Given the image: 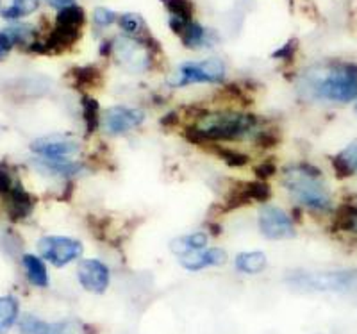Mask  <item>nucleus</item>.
Segmentation results:
<instances>
[{
	"label": "nucleus",
	"mask_w": 357,
	"mask_h": 334,
	"mask_svg": "<svg viewBox=\"0 0 357 334\" xmlns=\"http://www.w3.org/2000/svg\"><path fill=\"white\" fill-rule=\"evenodd\" d=\"M257 120L250 113L238 111H204L199 119L184 129V138L191 143L234 142L256 129Z\"/></svg>",
	"instance_id": "f03ea898"
},
{
	"label": "nucleus",
	"mask_w": 357,
	"mask_h": 334,
	"mask_svg": "<svg viewBox=\"0 0 357 334\" xmlns=\"http://www.w3.org/2000/svg\"><path fill=\"white\" fill-rule=\"evenodd\" d=\"M295 47L296 41L289 40L284 47H280V49H277L275 52H273V57H275V59H291V57L295 56Z\"/></svg>",
	"instance_id": "2f4dec72"
},
{
	"label": "nucleus",
	"mask_w": 357,
	"mask_h": 334,
	"mask_svg": "<svg viewBox=\"0 0 357 334\" xmlns=\"http://www.w3.org/2000/svg\"><path fill=\"white\" fill-rule=\"evenodd\" d=\"M259 229L268 240H286L295 234V224L280 208L264 206L259 211Z\"/></svg>",
	"instance_id": "9b49d317"
},
{
	"label": "nucleus",
	"mask_w": 357,
	"mask_h": 334,
	"mask_svg": "<svg viewBox=\"0 0 357 334\" xmlns=\"http://www.w3.org/2000/svg\"><path fill=\"white\" fill-rule=\"evenodd\" d=\"M227 261V254L222 249H207L188 252L184 256H178V263L186 270L199 272V270L207 268V266H218Z\"/></svg>",
	"instance_id": "2eb2a0df"
},
{
	"label": "nucleus",
	"mask_w": 357,
	"mask_h": 334,
	"mask_svg": "<svg viewBox=\"0 0 357 334\" xmlns=\"http://www.w3.org/2000/svg\"><path fill=\"white\" fill-rule=\"evenodd\" d=\"M86 22L84 9L81 6H66L59 9L52 31L47 34L45 40H36L29 47L27 52L45 54V56H56L72 49L81 38V29Z\"/></svg>",
	"instance_id": "20e7f679"
},
{
	"label": "nucleus",
	"mask_w": 357,
	"mask_h": 334,
	"mask_svg": "<svg viewBox=\"0 0 357 334\" xmlns=\"http://www.w3.org/2000/svg\"><path fill=\"white\" fill-rule=\"evenodd\" d=\"M13 47H15V40H13V36L8 33V31H2V33H0V61H4L6 57L9 56Z\"/></svg>",
	"instance_id": "c756f323"
},
{
	"label": "nucleus",
	"mask_w": 357,
	"mask_h": 334,
	"mask_svg": "<svg viewBox=\"0 0 357 334\" xmlns=\"http://www.w3.org/2000/svg\"><path fill=\"white\" fill-rule=\"evenodd\" d=\"M77 279L86 291L104 294L109 286V270L102 261L84 259L79 263Z\"/></svg>",
	"instance_id": "ddd939ff"
},
{
	"label": "nucleus",
	"mask_w": 357,
	"mask_h": 334,
	"mask_svg": "<svg viewBox=\"0 0 357 334\" xmlns=\"http://www.w3.org/2000/svg\"><path fill=\"white\" fill-rule=\"evenodd\" d=\"M36 167L41 172L49 174V176L63 177V179H70L84 172V167L75 161H47V159H38Z\"/></svg>",
	"instance_id": "dca6fc26"
},
{
	"label": "nucleus",
	"mask_w": 357,
	"mask_h": 334,
	"mask_svg": "<svg viewBox=\"0 0 357 334\" xmlns=\"http://www.w3.org/2000/svg\"><path fill=\"white\" fill-rule=\"evenodd\" d=\"M356 114H357V104H356Z\"/></svg>",
	"instance_id": "f704fd0d"
},
{
	"label": "nucleus",
	"mask_w": 357,
	"mask_h": 334,
	"mask_svg": "<svg viewBox=\"0 0 357 334\" xmlns=\"http://www.w3.org/2000/svg\"><path fill=\"white\" fill-rule=\"evenodd\" d=\"M207 245V234L206 232H193L188 236H181L172 240L170 250L177 256H184L188 252H195V250H202Z\"/></svg>",
	"instance_id": "412c9836"
},
{
	"label": "nucleus",
	"mask_w": 357,
	"mask_h": 334,
	"mask_svg": "<svg viewBox=\"0 0 357 334\" xmlns=\"http://www.w3.org/2000/svg\"><path fill=\"white\" fill-rule=\"evenodd\" d=\"M22 334H93V327L81 320H65V322H43L40 318L25 314L20 322Z\"/></svg>",
	"instance_id": "1a4fd4ad"
},
{
	"label": "nucleus",
	"mask_w": 357,
	"mask_h": 334,
	"mask_svg": "<svg viewBox=\"0 0 357 334\" xmlns=\"http://www.w3.org/2000/svg\"><path fill=\"white\" fill-rule=\"evenodd\" d=\"M282 184L305 208L317 209V211H325L331 208V195L325 186L324 176L312 165L301 163L284 168Z\"/></svg>",
	"instance_id": "7ed1b4c3"
},
{
	"label": "nucleus",
	"mask_w": 357,
	"mask_h": 334,
	"mask_svg": "<svg viewBox=\"0 0 357 334\" xmlns=\"http://www.w3.org/2000/svg\"><path fill=\"white\" fill-rule=\"evenodd\" d=\"M223 77H225V65L216 57H211L204 61H190L177 66V70L168 79V84L172 88H183L200 82H222Z\"/></svg>",
	"instance_id": "423d86ee"
},
{
	"label": "nucleus",
	"mask_w": 357,
	"mask_h": 334,
	"mask_svg": "<svg viewBox=\"0 0 357 334\" xmlns=\"http://www.w3.org/2000/svg\"><path fill=\"white\" fill-rule=\"evenodd\" d=\"M45 2H49L52 8H57V9H63V8H66V6L73 4V0H45Z\"/></svg>",
	"instance_id": "473e14b6"
},
{
	"label": "nucleus",
	"mask_w": 357,
	"mask_h": 334,
	"mask_svg": "<svg viewBox=\"0 0 357 334\" xmlns=\"http://www.w3.org/2000/svg\"><path fill=\"white\" fill-rule=\"evenodd\" d=\"M118 24H120V27L127 34H130L134 38H142L146 33L145 20H143L142 15H138V13H126V15L118 18Z\"/></svg>",
	"instance_id": "393cba45"
},
{
	"label": "nucleus",
	"mask_w": 357,
	"mask_h": 334,
	"mask_svg": "<svg viewBox=\"0 0 357 334\" xmlns=\"http://www.w3.org/2000/svg\"><path fill=\"white\" fill-rule=\"evenodd\" d=\"M38 250L43 259L59 268L81 257L82 243L66 236H45L38 243Z\"/></svg>",
	"instance_id": "6e6552de"
},
{
	"label": "nucleus",
	"mask_w": 357,
	"mask_h": 334,
	"mask_svg": "<svg viewBox=\"0 0 357 334\" xmlns=\"http://www.w3.org/2000/svg\"><path fill=\"white\" fill-rule=\"evenodd\" d=\"M254 174H256L257 181H264V183H268V181L272 179V177L277 174V167L272 163V161H264V163L257 165V167L254 168Z\"/></svg>",
	"instance_id": "c85d7f7f"
},
{
	"label": "nucleus",
	"mask_w": 357,
	"mask_h": 334,
	"mask_svg": "<svg viewBox=\"0 0 357 334\" xmlns=\"http://www.w3.org/2000/svg\"><path fill=\"white\" fill-rule=\"evenodd\" d=\"M352 231L357 232V213H356V220H354V225H352Z\"/></svg>",
	"instance_id": "72a5a7b5"
},
{
	"label": "nucleus",
	"mask_w": 357,
	"mask_h": 334,
	"mask_svg": "<svg viewBox=\"0 0 357 334\" xmlns=\"http://www.w3.org/2000/svg\"><path fill=\"white\" fill-rule=\"evenodd\" d=\"M291 284L304 289H321V291H340V294H357V270L324 273H295Z\"/></svg>",
	"instance_id": "0eeeda50"
},
{
	"label": "nucleus",
	"mask_w": 357,
	"mask_h": 334,
	"mask_svg": "<svg viewBox=\"0 0 357 334\" xmlns=\"http://www.w3.org/2000/svg\"><path fill=\"white\" fill-rule=\"evenodd\" d=\"M333 167L336 176L345 179V177L357 174V142L350 143L345 151H341L333 158Z\"/></svg>",
	"instance_id": "f3484780"
},
{
	"label": "nucleus",
	"mask_w": 357,
	"mask_h": 334,
	"mask_svg": "<svg viewBox=\"0 0 357 334\" xmlns=\"http://www.w3.org/2000/svg\"><path fill=\"white\" fill-rule=\"evenodd\" d=\"M256 142L261 149H264V151H266V149L275 147L280 139L277 138L275 135H272V132H261V135L256 136Z\"/></svg>",
	"instance_id": "7c9ffc66"
},
{
	"label": "nucleus",
	"mask_w": 357,
	"mask_h": 334,
	"mask_svg": "<svg viewBox=\"0 0 357 334\" xmlns=\"http://www.w3.org/2000/svg\"><path fill=\"white\" fill-rule=\"evenodd\" d=\"M298 91L312 100L352 103L357 98V65L333 63L311 66L298 81Z\"/></svg>",
	"instance_id": "f257e3e1"
},
{
	"label": "nucleus",
	"mask_w": 357,
	"mask_h": 334,
	"mask_svg": "<svg viewBox=\"0 0 357 334\" xmlns=\"http://www.w3.org/2000/svg\"><path fill=\"white\" fill-rule=\"evenodd\" d=\"M31 151L47 161H72L81 152V145L70 138H40L31 143Z\"/></svg>",
	"instance_id": "f8f14e48"
},
{
	"label": "nucleus",
	"mask_w": 357,
	"mask_h": 334,
	"mask_svg": "<svg viewBox=\"0 0 357 334\" xmlns=\"http://www.w3.org/2000/svg\"><path fill=\"white\" fill-rule=\"evenodd\" d=\"M234 266L238 272L259 273L266 268V256L263 252H241L236 256Z\"/></svg>",
	"instance_id": "b1692460"
},
{
	"label": "nucleus",
	"mask_w": 357,
	"mask_h": 334,
	"mask_svg": "<svg viewBox=\"0 0 357 334\" xmlns=\"http://www.w3.org/2000/svg\"><path fill=\"white\" fill-rule=\"evenodd\" d=\"M40 0H0V17L6 20H18L36 11Z\"/></svg>",
	"instance_id": "a211bd4d"
},
{
	"label": "nucleus",
	"mask_w": 357,
	"mask_h": 334,
	"mask_svg": "<svg viewBox=\"0 0 357 334\" xmlns=\"http://www.w3.org/2000/svg\"><path fill=\"white\" fill-rule=\"evenodd\" d=\"M81 107L86 130H88V135H91V132H95V130L98 129V126H100L102 122L100 106H98L97 98L89 97V95H82Z\"/></svg>",
	"instance_id": "5701e85b"
},
{
	"label": "nucleus",
	"mask_w": 357,
	"mask_h": 334,
	"mask_svg": "<svg viewBox=\"0 0 357 334\" xmlns=\"http://www.w3.org/2000/svg\"><path fill=\"white\" fill-rule=\"evenodd\" d=\"M0 199L4 200L9 220L20 222L33 213L36 199L22 186L17 172L9 165H0Z\"/></svg>",
	"instance_id": "39448f33"
},
{
	"label": "nucleus",
	"mask_w": 357,
	"mask_h": 334,
	"mask_svg": "<svg viewBox=\"0 0 357 334\" xmlns=\"http://www.w3.org/2000/svg\"><path fill=\"white\" fill-rule=\"evenodd\" d=\"M162 6L170 13V17L183 18V20H193L195 4L191 0H161Z\"/></svg>",
	"instance_id": "a878e982"
},
{
	"label": "nucleus",
	"mask_w": 357,
	"mask_h": 334,
	"mask_svg": "<svg viewBox=\"0 0 357 334\" xmlns=\"http://www.w3.org/2000/svg\"><path fill=\"white\" fill-rule=\"evenodd\" d=\"M118 20V15L107 8H97L93 11V22L98 27H109Z\"/></svg>",
	"instance_id": "cd10ccee"
},
{
	"label": "nucleus",
	"mask_w": 357,
	"mask_h": 334,
	"mask_svg": "<svg viewBox=\"0 0 357 334\" xmlns=\"http://www.w3.org/2000/svg\"><path fill=\"white\" fill-rule=\"evenodd\" d=\"M145 120V114L139 109H132V107L116 106L109 107L102 113V129L106 130L107 135L118 136L126 135L129 130L139 127Z\"/></svg>",
	"instance_id": "9d476101"
},
{
	"label": "nucleus",
	"mask_w": 357,
	"mask_h": 334,
	"mask_svg": "<svg viewBox=\"0 0 357 334\" xmlns=\"http://www.w3.org/2000/svg\"><path fill=\"white\" fill-rule=\"evenodd\" d=\"M72 81L75 88L79 90H91V88H98L102 84V72L98 66L88 65V66H75L72 70Z\"/></svg>",
	"instance_id": "6ab92c4d"
},
{
	"label": "nucleus",
	"mask_w": 357,
	"mask_h": 334,
	"mask_svg": "<svg viewBox=\"0 0 357 334\" xmlns=\"http://www.w3.org/2000/svg\"><path fill=\"white\" fill-rule=\"evenodd\" d=\"M170 29L181 38L183 45L188 49H200V47H209L215 43L211 40L209 31L195 20H183V18L170 17Z\"/></svg>",
	"instance_id": "4468645a"
},
{
	"label": "nucleus",
	"mask_w": 357,
	"mask_h": 334,
	"mask_svg": "<svg viewBox=\"0 0 357 334\" xmlns=\"http://www.w3.org/2000/svg\"><path fill=\"white\" fill-rule=\"evenodd\" d=\"M20 306L18 301L11 295L0 297V334H6L18 320Z\"/></svg>",
	"instance_id": "4be33fe9"
},
{
	"label": "nucleus",
	"mask_w": 357,
	"mask_h": 334,
	"mask_svg": "<svg viewBox=\"0 0 357 334\" xmlns=\"http://www.w3.org/2000/svg\"><path fill=\"white\" fill-rule=\"evenodd\" d=\"M211 149L213 152H216L220 159H223V163L229 165L232 168H241L248 163V158L243 154V152H238V151H231V149H225V147H220V145H213Z\"/></svg>",
	"instance_id": "bb28decb"
},
{
	"label": "nucleus",
	"mask_w": 357,
	"mask_h": 334,
	"mask_svg": "<svg viewBox=\"0 0 357 334\" xmlns=\"http://www.w3.org/2000/svg\"><path fill=\"white\" fill-rule=\"evenodd\" d=\"M22 263H24L25 275H27L29 282L38 288H47L49 286V275H47V268H45V263L38 256L33 254H25L22 257Z\"/></svg>",
	"instance_id": "aec40b11"
}]
</instances>
